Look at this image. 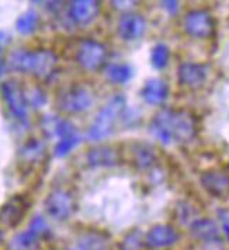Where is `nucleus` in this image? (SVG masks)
<instances>
[{"mask_svg":"<svg viewBox=\"0 0 229 250\" xmlns=\"http://www.w3.org/2000/svg\"><path fill=\"white\" fill-rule=\"evenodd\" d=\"M126 102L123 94H115L103 105L89 126L87 138L93 142H100L110 137L115 129L118 120L124 115Z\"/></svg>","mask_w":229,"mask_h":250,"instance_id":"2","label":"nucleus"},{"mask_svg":"<svg viewBox=\"0 0 229 250\" xmlns=\"http://www.w3.org/2000/svg\"><path fill=\"white\" fill-rule=\"evenodd\" d=\"M102 10V3L96 0H75L69 4V19L78 25L93 23Z\"/></svg>","mask_w":229,"mask_h":250,"instance_id":"10","label":"nucleus"},{"mask_svg":"<svg viewBox=\"0 0 229 250\" xmlns=\"http://www.w3.org/2000/svg\"><path fill=\"white\" fill-rule=\"evenodd\" d=\"M58 66L57 54L51 49H37L34 51V62L31 73L38 79H49Z\"/></svg>","mask_w":229,"mask_h":250,"instance_id":"14","label":"nucleus"},{"mask_svg":"<svg viewBox=\"0 0 229 250\" xmlns=\"http://www.w3.org/2000/svg\"><path fill=\"white\" fill-rule=\"evenodd\" d=\"M200 182L207 193L215 198H225L229 195V174L221 169L206 170Z\"/></svg>","mask_w":229,"mask_h":250,"instance_id":"9","label":"nucleus"},{"mask_svg":"<svg viewBox=\"0 0 229 250\" xmlns=\"http://www.w3.org/2000/svg\"><path fill=\"white\" fill-rule=\"evenodd\" d=\"M145 233L139 229H132L126 233L120 243V250H146Z\"/></svg>","mask_w":229,"mask_h":250,"instance_id":"22","label":"nucleus"},{"mask_svg":"<svg viewBox=\"0 0 229 250\" xmlns=\"http://www.w3.org/2000/svg\"><path fill=\"white\" fill-rule=\"evenodd\" d=\"M69 250H111L110 236L102 230L84 232Z\"/></svg>","mask_w":229,"mask_h":250,"instance_id":"15","label":"nucleus"},{"mask_svg":"<svg viewBox=\"0 0 229 250\" xmlns=\"http://www.w3.org/2000/svg\"><path fill=\"white\" fill-rule=\"evenodd\" d=\"M40 23V16L34 10H27L16 20V30L21 35H31L35 33Z\"/></svg>","mask_w":229,"mask_h":250,"instance_id":"21","label":"nucleus"},{"mask_svg":"<svg viewBox=\"0 0 229 250\" xmlns=\"http://www.w3.org/2000/svg\"><path fill=\"white\" fill-rule=\"evenodd\" d=\"M107 48L103 42L96 40H82L76 49V62L87 72L102 69L107 62Z\"/></svg>","mask_w":229,"mask_h":250,"instance_id":"5","label":"nucleus"},{"mask_svg":"<svg viewBox=\"0 0 229 250\" xmlns=\"http://www.w3.org/2000/svg\"><path fill=\"white\" fill-rule=\"evenodd\" d=\"M169 59H170V51H169V46L166 44H156L152 48L150 62H152V66L155 69L162 70V69L166 68L169 63Z\"/></svg>","mask_w":229,"mask_h":250,"instance_id":"24","label":"nucleus"},{"mask_svg":"<svg viewBox=\"0 0 229 250\" xmlns=\"http://www.w3.org/2000/svg\"><path fill=\"white\" fill-rule=\"evenodd\" d=\"M28 230L33 232L38 239L48 238V236L51 235V229L48 227L45 219L41 215H35L34 218L31 219L30 227H28Z\"/></svg>","mask_w":229,"mask_h":250,"instance_id":"27","label":"nucleus"},{"mask_svg":"<svg viewBox=\"0 0 229 250\" xmlns=\"http://www.w3.org/2000/svg\"><path fill=\"white\" fill-rule=\"evenodd\" d=\"M149 131L163 145L188 144L197 137L198 125L194 114L187 110L163 108L152 118Z\"/></svg>","mask_w":229,"mask_h":250,"instance_id":"1","label":"nucleus"},{"mask_svg":"<svg viewBox=\"0 0 229 250\" xmlns=\"http://www.w3.org/2000/svg\"><path fill=\"white\" fill-rule=\"evenodd\" d=\"M45 146L44 144L37 139V138H31L28 142H25L23 148L20 149V155L25 162H35V160L41 159V156L44 155Z\"/></svg>","mask_w":229,"mask_h":250,"instance_id":"23","label":"nucleus"},{"mask_svg":"<svg viewBox=\"0 0 229 250\" xmlns=\"http://www.w3.org/2000/svg\"><path fill=\"white\" fill-rule=\"evenodd\" d=\"M208 69L203 63L183 62L177 69L179 83L187 89H198L206 83Z\"/></svg>","mask_w":229,"mask_h":250,"instance_id":"12","label":"nucleus"},{"mask_svg":"<svg viewBox=\"0 0 229 250\" xmlns=\"http://www.w3.org/2000/svg\"><path fill=\"white\" fill-rule=\"evenodd\" d=\"M146 21L138 13H125L118 20V34L124 41H135L145 34Z\"/></svg>","mask_w":229,"mask_h":250,"instance_id":"13","label":"nucleus"},{"mask_svg":"<svg viewBox=\"0 0 229 250\" xmlns=\"http://www.w3.org/2000/svg\"><path fill=\"white\" fill-rule=\"evenodd\" d=\"M0 93L13 117L17 121L27 124L30 102L27 99V94L24 91L23 86L20 84V82L13 79L3 82L0 84Z\"/></svg>","mask_w":229,"mask_h":250,"instance_id":"4","label":"nucleus"},{"mask_svg":"<svg viewBox=\"0 0 229 250\" xmlns=\"http://www.w3.org/2000/svg\"><path fill=\"white\" fill-rule=\"evenodd\" d=\"M145 238H146V245L149 249H165L177 243L180 235L176 230V228L172 225L159 224L150 228L148 233L145 235Z\"/></svg>","mask_w":229,"mask_h":250,"instance_id":"11","label":"nucleus"},{"mask_svg":"<svg viewBox=\"0 0 229 250\" xmlns=\"http://www.w3.org/2000/svg\"><path fill=\"white\" fill-rule=\"evenodd\" d=\"M40 240L41 239L37 238L33 232L24 230V232L17 233L16 236H13L7 246V250H37Z\"/></svg>","mask_w":229,"mask_h":250,"instance_id":"20","label":"nucleus"},{"mask_svg":"<svg viewBox=\"0 0 229 250\" xmlns=\"http://www.w3.org/2000/svg\"><path fill=\"white\" fill-rule=\"evenodd\" d=\"M87 162L92 167H113L120 163V155L113 146H96L89 150Z\"/></svg>","mask_w":229,"mask_h":250,"instance_id":"17","label":"nucleus"},{"mask_svg":"<svg viewBox=\"0 0 229 250\" xmlns=\"http://www.w3.org/2000/svg\"><path fill=\"white\" fill-rule=\"evenodd\" d=\"M155 155L152 153V150L149 148H139L137 149L135 153V163L138 165L139 169H148L153 165Z\"/></svg>","mask_w":229,"mask_h":250,"instance_id":"28","label":"nucleus"},{"mask_svg":"<svg viewBox=\"0 0 229 250\" xmlns=\"http://www.w3.org/2000/svg\"><path fill=\"white\" fill-rule=\"evenodd\" d=\"M190 232L201 242H217L219 239V227L209 218H198L190 225Z\"/></svg>","mask_w":229,"mask_h":250,"instance_id":"18","label":"nucleus"},{"mask_svg":"<svg viewBox=\"0 0 229 250\" xmlns=\"http://www.w3.org/2000/svg\"><path fill=\"white\" fill-rule=\"evenodd\" d=\"M104 75L114 84H125L132 78V66L128 63H110L104 68Z\"/></svg>","mask_w":229,"mask_h":250,"instance_id":"19","label":"nucleus"},{"mask_svg":"<svg viewBox=\"0 0 229 250\" xmlns=\"http://www.w3.org/2000/svg\"><path fill=\"white\" fill-rule=\"evenodd\" d=\"M162 6L166 12L170 14H176L179 10V1H162Z\"/></svg>","mask_w":229,"mask_h":250,"instance_id":"30","label":"nucleus"},{"mask_svg":"<svg viewBox=\"0 0 229 250\" xmlns=\"http://www.w3.org/2000/svg\"><path fill=\"white\" fill-rule=\"evenodd\" d=\"M3 240H4V233H3V230L0 229V246H1V243H3Z\"/></svg>","mask_w":229,"mask_h":250,"instance_id":"33","label":"nucleus"},{"mask_svg":"<svg viewBox=\"0 0 229 250\" xmlns=\"http://www.w3.org/2000/svg\"><path fill=\"white\" fill-rule=\"evenodd\" d=\"M224 230H225V235L229 239V224H224Z\"/></svg>","mask_w":229,"mask_h":250,"instance_id":"32","label":"nucleus"},{"mask_svg":"<svg viewBox=\"0 0 229 250\" xmlns=\"http://www.w3.org/2000/svg\"><path fill=\"white\" fill-rule=\"evenodd\" d=\"M3 48V42H1V40H0V78L6 73V62L3 61V58H1V49Z\"/></svg>","mask_w":229,"mask_h":250,"instance_id":"31","label":"nucleus"},{"mask_svg":"<svg viewBox=\"0 0 229 250\" xmlns=\"http://www.w3.org/2000/svg\"><path fill=\"white\" fill-rule=\"evenodd\" d=\"M28 208H30V203L24 197L14 195L1 205L0 222L7 228H17L23 222Z\"/></svg>","mask_w":229,"mask_h":250,"instance_id":"8","label":"nucleus"},{"mask_svg":"<svg viewBox=\"0 0 229 250\" xmlns=\"http://www.w3.org/2000/svg\"><path fill=\"white\" fill-rule=\"evenodd\" d=\"M183 27L184 31L190 37L206 40L215 31V20L209 12L203 9H194L184 16Z\"/></svg>","mask_w":229,"mask_h":250,"instance_id":"7","label":"nucleus"},{"mask_svg":"<svg viewBox=\"0 0 229 250\" xmlns=\"http://www.w3.org/2000/svg\"><path fill=\"white\" fill-rule=\"evenodd\" d=\"M51 126L54 129V135L59 138V139L76 135V126L72 124L70 121H68V120H62V118L54 120V123H52Z\"/></svg>","mask_w":229,"mask_h":250,"instance_id":"26","label":"nucleus"},{"mask_svg":"<svg viewBox=\"0 0 229 250\" xmlns=\"http://www.w3.org/2000/svg\"><path fill=\"white\" fill-rule=\"evenodd\" d=\"M141 96L149 105H159L162 103L166 102V99L169 96V87L165 80L158 79V78L149 79L144 84V87L141 90Z\"/></svg>","mask_w":229,"mask_h":250,"instance_id":"16","label":"nucleus"},{"mask_svg":"<svg viewBox=\"0 0 229 250\" xmlns=\"http://www.w3.org/2000/svg\"><path fill=\"white\" fill-rule=\"evenodd\" d=\"M81 137L78 134L72 135V137L59 139L58 144L55 145V148H54V156L55 158H66L69 153L81 144Z\"/></svg>","mask_w":229,"mask_h":250,"instance_id":"25","label":"nucleus"},{"mask_svg":"<svg viewBox=\"0 0 229 250\" xmlns=\"http://www.w3.org/2000/svg\"><path fill=\"white\" fill-rule=\"evenodd\" d=\"M28 102L31 103L33 107H35V108L44 107L46 104L45 91L42 90V89H40V87H35V89H33V91H31V96H30Z\"/></svg>","mask_w":229,"mask_h":250,"instance_id":"29","label":"nucleus"},{"mask_svg":"<svg viewBox=\"0 0 229 250\" xmlns=\"http://www.w3.org/2000/svg\"><path fill=\"white\" fill-rule=\"evenodd\" d=\"M44 207L48 215L55 221H68L76 211L75 197L69 190L54 188L46 195Z\"/></svg>","mask_w":229,"mask_h":250,"instance_id":"6","label":"nucleus"},{"mask_svg":"<svg viewBox=\"0 0 229 250\" xmlns=\"http://www.w3.org/2000/svg\"><path fill=\"white\" fill-rule=\"evenodd\" d=\"M94 104V93L86 84H72L58 96V107L68 114H79L90 110Z\"/></svg>","mask_w":229,"mask_h":250,"instance_id":"3","label":"nucleus"}]
</instances>
